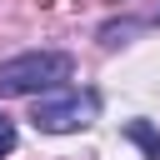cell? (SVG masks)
<instances>
[{
  "label": "cell",
  "mask_w": 160,
  "mask_h": 160,
  "mask_svg": "<svg viewBox=\"0 0 160 160\" xmlns=\"http://www.w3.org/2000/svg\"><path fill=\"white\" fill-rule=\"evenodd\" d=\"M70 75H75V60H70L65 50H25V55H15V60H0V100L60 90Z\"/></svg>",
  "instance_id": "1"
},
{
  "label": "cell",
  "mask_w": 160,
  "mask_h": 160,
  "mask_svg": "<svg viewBox=\"0 0 160 160\" xmlns=\"http://www.w3.org/2000/svg\"><path fill=\"white\" fill-rule=\"evenodd\" d=\"M100 110V95L95 90H70L60 100H40L35 105V125L45 135H70V130H85Z\"/></svg>",
  "instance_id": "2"
},
{
  "label": "cell",
  "mask_w": 160,
  "mask_h": 160,
  "mask_svg": "<svg viewBox=\"0 0 160 160\" xmlns=\"http://www.w3.org/2000/svg\"><path fill=\"white\" fill-rule=\"evenodd\" d=\"M125 140H135L145 150V160H160V130L150 120H125Z\"/></svg>",
  "instance_id": "3"
},
{
  "label": "cell",
  "mask_w": 160,
  "mask_h": 160,
  "mask_svg": "<svg viewBox=\"0 0 160 160\" xmlns=\"http://www.w3.org/2000/svg\"><path fill=\"white\" fill-rule=\"evenodd\" d=\"M15 140H20V135H15V120H10V115H0V160L15 150Z\"/></svg>",
  "instance_id": "4"
}]
</instances>
